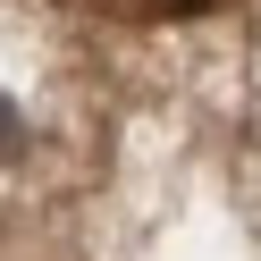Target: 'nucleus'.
Segmentation results:
<instances>
[{"mask_svg":"<svg viewBox=\"0 0 261 261\" xmlns=\"http://www.w3.org/2000/svg\"><path fill=\"white\" fill-rule=\"evenodd\" d=\"M101 17H135V25H152V17H194V9H211V0H93Z\"/></svg>","mask_w":261,"mask_h":261,"instance_id":"1","label":"nucleus"}]
</instances>
